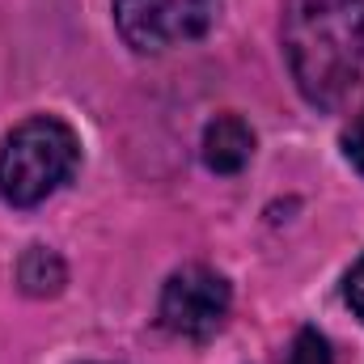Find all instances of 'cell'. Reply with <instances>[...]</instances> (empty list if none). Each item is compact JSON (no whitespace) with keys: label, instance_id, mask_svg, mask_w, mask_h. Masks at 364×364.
Listing matches in <instances>:
<instances>
[{"label":"cell","instance_id":"1","mask_svg":"<svg viewBox=\"0 0 364 364\" xmlns=\"http://www.w3.org/2000/svg\"><path fill=\"white\" fill-rule=\"evenodd\" d=\"M279 34L309 106L343 110L364 93V0H284Z\"/></svg>","mask_w":364,"mask_h":364},{"label":"cell","instance_id":"2","mask_svg":"<svg viewBox=\"0 0 364 364\" xmlns=\"http://www.w3.org/2000/svg\"><path fill=\"white\" fill-rule=\"evenodd\" d=\"M81 161L77 132L55 114L17 123L0 144V195L13 208H34L73 178Z\"/></svg>","mask_w":364,"mask_h":364},{"label":"cell","instance_id":"3","mask_svg":"<svg viewBox=\"0 0 364 364\" xmlns=\"http://www.w3.org/2000/svg\"><path fill=\"white\" fill-rule=\"evenodd\" d=\"M220 0H114V26L132 51L157 55L212 30Z\"/></svg>","mask_w":364,"mask_h":364},{"label":"cell","instance_id":"4","mask_svg":"<svg viewBox=\"0 0 364 364\" xmlns=\"http://www.w3.org/2000/svg\"><path fill=\"white\" fill-rule=\"evenodd\" d=\"M229 305H233V292H229V279L212 267H182L166 279L161 288V326L170 335H182V339H212L225 318H229Z\"/></svg>","mask_w":364,"mask_h":364},{"label":"cell","instance_id":"5","mask_svg":"<svg viewBox=\"0 0 364 364\" xmlns=\"http://www.w3.org/2000/svg\"><path fill=\"white\" fill-rule=\"evenodd\" d=\"M199 149H203V166L212 174H237L255 157V132H250L246 119L220 114V119H212L203 127V144Z\"/></svg>","mask_w":364,"mask_h":364},{"label":"cell","instance_id":"6","mask_svg":"<svg viewBox=\"0 0 364 364\" xmlns=\"http://www.w3.org/2000/svg\"><path fill=\"white\" fill-rule=\"evenodd\" d=\"M17 279H21V288H26L30 296H51V292H60V284H64V263H60L55 250L30 246V250L21 255V263H17Z\"/></svg>","mask_w":364,"mask_h":364},{"label":"cell","instance_id":"7","mask_svg":"<svg viewBox=\"0 0 364 364\" xmlns=\"http://www.w3.org/2000/svg\"><path fill=\"white\" fill-rule=\"evenodd\" d=\"M284 364H331V343H326L314 326H305V331H296V339L288 343Z\"/></svg>","mask_w":364,"mask_h":364},{"label":"cell","instance_id":"8","mask_svg":"<svg viewBox=\"0 0 364 364\" xmlns=\"http://www.w3.org/2000/svg\"><path fill=\"white\" fill-rule=\"evenodd\" d=\"M343 153H348V161L364 174V110L352 119V127L343 132Z\"/></svg>","mask_w":364,"mask_h":364},{"label":"cell","instance_id":"9","mask_svg":"<svg viewBox=\"0 0 364 364\" xmlns=\"http://www.w3.org/2000/svg\"><path fill=\"white\" fill-rule=\"evenodd\" d=\"M348 305H352V314L364 322V255L356 259V267L348 272Z\"/></svg>","mask_w":364,"mask_h":364}]
</instances>
